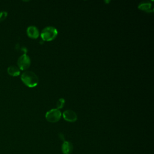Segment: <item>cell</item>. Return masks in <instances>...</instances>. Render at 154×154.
<instances>
[{
  "label": "cell",
  "instance_id": "cell-7",
  "mask_svg": "<svg viewBox=\"0 0 154 154\" xmlns=\"http://www.w3.org/2000/svg\"><path fill=\"white\" fill-rule=\"evenodd\" d=\"M61 151L63 154H71L73 151V144L67 141H64L61 146Z\"/></svg>",
  "mask_w": 154,
  "mask_h": 154
},
{
  "label": "cell",
  "instance_id": "cell-1",
  "mask_svg": "<svg viewBox=\"0 0 154 154\" xmlns=\"http://www.w3.org/2000/svg\"><path fill=\"white\" fill-rule=\"evenodd\" d=\"M22 81L29 87H34L38 83V78L32 71H25L21 75Z\"/></svg>",
  "mask_w": 154,
  "mask_h": 154
},
{
  "label": "cell",
  "instance_id": "cell-11",
  "mask_svg": "<svg viewBox=\"0 0 154 154\" xmlns=\"http://www.w3.org/2000/svg\"><path fill=\"white\" fill-rule=\"evenodd\" d=\"M7 15H8V13L7 11H0V22L4 21L7 17Z\"/></svg>",
  "mask_w": 154,
  "mask_h": 154
},
{
  "label": "cell",
  "instance_id": "cell-10",
  "mask_svg": "<svg viewBox=\"0 0 154 154\" xmlns=\"http://www.w3.org/2000/svg\"><path fill=\"white\" fill-rule=\"evenodd\" d=\"M65 103V100L63 98H60L58 99V100L57 102V109H60L62 108L64 105Z\"/></svg>",
  "mask_w": 154,
  "mask_h": 154
},
{
  "label": "cell",
  "instance_id": "cell-6",
  "mask_svg": "<svg viewBox=\"0 0 154 154\" xmlns=\"http://www.w3.org/2000/svg\"><path fill=\"white\" fill-rule=\"evenodd\" d=\"M26 33L28 36L32 38H37L39 35V31L38 28L33 25H31L27 28Z\"/></svg>",
  "mask_w": 154,
  "mask_h": 154
},
{
  "label": "cell",
  "instance_id": "cell-4",
  "mask_svg": "<svg viewBox=\"0 0 154 154\" xmlns=\"http://www.w3.org/2000/svg\"><path fill=\"white\" fill-rule=\"evenodd\" d=\"M17 63L19 69L24 70L27 69L30 66L31 59L28 55L24 54L19 57Z\"/></svg>",
  "mask_w": 154,
  "mask_h": 154
},
{
  "label": "cell",
  "instance_id": "cell-9",
  "mask_svg": "<svg viewBox=\"0 0 154 154\" xmlns=\"http://www.w3.org/2000/svg\"><path fill=\"white\" fill-rule=\"evenodd\" d=\"M7 73L12 76H17L20 75V69L16 66H10L7 68Z\"/></svg>",
  "mask_w": 154,
  "mask_h": 154
},
{
  "label": "cell",
  "instance_id": "cell-5",
  "mask_svg": "<svg viewBox=\"0 0 154 154\" xmlns=\"http://www.w3.org/2000/svg\"><path fill=\"white\" fill-rule=\"evenodd\" d=\"M63 116L64 120L69 122H74L77 120V114L71 109H67L63 112Z\"/></svg>",
  "mask_w": 154,
  "mask_h": 154
},
{
  "label": "cell",
  "instance_id": "cell-8",
  "mask_svg": "<svg viewBox=\"0 0 154 154\" xmlns=\"http://www.w3.org/2000/svg\"><path fill=\"white\" fill-rule=\"evenodd\" d=\"M138 8L141 10L146 11V12H152L153 11L152 4L149 1H143L141 2L139 5Z\"/></svg>",
  "mask_w": 154,
  "mask_h": 154
},
{
  "label": "cell",
  "instance_id": "cell-12",
  "mask_svg": "<svg viewBox=\"0 0 154 154\" xmlns=\"http://www.w3.org/2000/svg\"><path fill=\"white\" fill-rule=\"evenodd\" d=\"M58 136H59L61 140H63V141H64V135H63L62 133H60L59 135H58Z\"/></svg>",
  "mask_w": 154,
  "mask_h": 154
},
{
  "label": "cell",
  "instance_id": "cell-2",
  "mask_svg": "<svg viewBox=\"0 0 154 154\" xmlns=\"http://www.w3.org/2000/svg\"><path fill=\"white\" fill-rule=\"evenodd\" d=\"M58 34L57 29L52 26L45 27L41 32V37L43 40L51 41L54 40Z\"/></svg>",
  "mask_w": 154,
  "mask_h": 154
},
{
  "label": "cell",
  "instance_id": "cell-3",
  "mask_svg": "<svg viewBox=\"0 0 154 154\" xmlns=\"http://www.w3.org/2000/svg\"><path fill=\"white\" fill-rule=\"evenodd\" d=\"M61 116V111L57 108H54L48 111L45 115L46 120L51 123L58 122Z\"/></svg>",
  "mask_w": 154,
  "mask_h": 154
}]
</instances>
